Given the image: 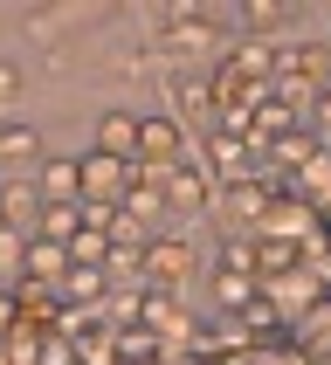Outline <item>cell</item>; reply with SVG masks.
<instances>
[{"mask_svg":"<svg viewBox=\"0 0 331 365\" xmlns=\"http://www.w3.org/2000/svg\"><path fill=\"white\" fill-rule=\"evenodd\" d=\"M97 159H118V165L138 159V118H124V110H103V118H97Z\"/></svg>","mask_w":331,"mask_h":365,"instance_id":"obj_1","label":"cell"},{"mask_svg":"<svg viewBox=\"0 0 331 365\" xmlns=\"http://www.w3.org/2000/svg\"><path fill=\"white\" fill-rule=\"evenodd\" d=\"M173 152H180V131L166 118H138V159L159 165V173H173Z\"/></svg>","mask_w":331,"mask_h":365,"instance_id":"obj_2","label":"cell"},{"mask_svg":"<svg viewBox=\"0 0 331 365\" xmlns=\"http://www.w3.org/2000/svg\"><path fill=\"white\" fill-rule=\"evenodd\" d=\"M76 193H83V165H69V159L41 165V200H49V207H69Z\"/></svg>","mask_w":331,"mask_h":365,"instance_id":"obj_3","label":"cell"},{"mask_svg":"<svg viewBox=\"0 0 331 365\" xmlns=\"http://www.w3.org/2000/svg\"><path fill=\"white\" fill-rule=\"evenodd\" d=\"M35 159H41L35 124H0V165H35Z\"/></svg>","mask_w":331,"mask_h":365,"instance_id":"obj_4","label":"cell"},{"mask_svg":"<svg viewBox=\"0 0 331 365\" xmlns=\"http://www.w3.org/2000/svg\"><path fill=\"white\" fill-rule=\"evenodd\" d=\"M138 262L152 269V276H159V283H180V276H186V262H193V255H186L180 242H159V248H145Z\"/></svg>","mask_w":331,"mask_h":365,"instance_id":"obj_5","label":"cell"},{"mask_svg":"<svg viewBox=\"0 0 331 365\" xmlns=\"http://www.w3.org/2000/svg\"><path fill=\"white\" fill-rule=\"evenodd\" d=\"M118 186H124V165L90 152V165H83V193H118Z\"/></svg>","mask_w":331,"mask_h":365,"instance_id":"obj_6","label":"cell"},{"mask_svg":"<svg viewBox=\"0 0 331 365\" xmlns=\"http://www.w3.org/2000/svg\"><path fill=\"white\" fill-rule=\"evenodd\" d=\"M28 269H35V276H62V269H69V248L41 235V242H28Z\"/></svg>","mask_w":331,"mask_h":365,"instance_id":"obj_7","label":"cell"},{"mask_svg":"<svg viewBox=\"0 0 331 365\" xmlns=\"http://www.w3.org/2000/svg\"><path fill=\"white\" fill-rule=\"evenodd\" d=\"M166 186H173V200H180L186 214H193V207L207 200V186H200V173H186V165H173V173H166Z\"/></svg>","mask_w":331,"mask_h":365,"instance_id":"obj_8","label":"cell"},{"mask_svg":"<svg viewBox=\"0 0 331 365\" xmlns=\"http://www.w3.org/2000/svg\"><path fill=\"white\" fill-rule=\"evenodd\" d=\"M69 255H76V262H111V242H103V227H97V221H90V227H76Z\"/></svg>","mask_w":331,"mask_h":365,"instance_id":"obj_9","label":"cell"},{"mask_svg":"<svg viewBox=\"0 0 331 365\" xmlns=\"http://www.w3.org/2000/svg\"><path fill=\"white\" fill-rule=\"evenodd\" d=\"M35 207H41V186H7L0 214H7V221H35Z\"/></svg>","mask_w":331,"mask_h":365,"instance_id":"obj_10","label":"cell"},{"mask_svg":"<svg viewBox=\"0 0 331 365\" xmlns=\"http://www.w3.org/2000/svg\"><path fill=\"white\" fill-rule=\"evenodd\" d=\"M49 235L56 242H76V207H49Z\"/></svg>","mask_w":331,"mask_h":365,"instance_id":"obj_11","label":"cell"},{"mask_svg":"<svg viewBox=\"0 0 331 365\" xmlns=\"http://www.w3.org/2000/svg\"><path fill=\"white\" fill-rule=\"evenodd\" d=\"M14 97H21V62L0 56V103H14Z\"/></svg>","mask_w":331,"mask_h":365,"instance_id":"obj_12","label":"cell"}]
</instances>
